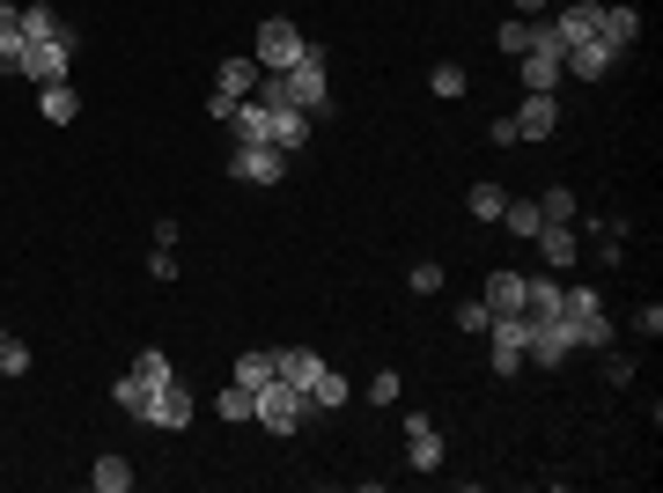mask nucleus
<instances>
[{
  "label": "nucleus",
  "mask_w": 663,
  "mask_h": 493,
  "mask_svg": "<svg viewBox=\"0 0 663 493\" xmlns=\"http://www.w3.org/2000/svg\"><path fill=\"white\" fill-rule=\"evenodd\" d=\"M147 272H155V280H177V250H170V244H155V258H147Z\"/></svg>",
  "instance_id": "39"
},
{
  "label": "nucleus",
  "mask_w": 663,
  "mask_h": 493,
  "mask_svg": "<svg viewBox=\"0 0 663 493\" xmlns=\"http://www.w3.org/2000/svg\"><path fill=\"white\" fill-rule=\"evenodd\" d=\"M30 361H37V354H30L23 339H8V332H0V376H30Z\"/></svg>",
  "instance_id": "33"
},
{
  "label": "nucleus",
  "mask_w": 663,
  "mask_h": 493,
  "mask_svg": "<svg viewBox=\"0 0 663 493\" xmlns=\"http://www.w3.org/2000/svg\"><path fill=\"white\" fill-rule=\"evenodd\" d=\"M487 361H494V376H516L523 369V346H531V317H523V310H516V317H494L487 324Z\"/></svg>",
  "instance_id": "3"
},
{
  "label": "nucleus",
  "mask_w": 663,
  "mask_h": 493,
  "mask_svg": "<svg viewBox=\"0 0 663 493\" xmlns=\"http://www.w3.org/2000/svg\"><path fill=\"white\" fill-rule=\"evenodd\" d=\"M89 486L97 493H125L133 486V464H125V457H97V464H89Z\"/></svg>",
  "instance_id": "25"
},
{
  "label": "nucleus",
  "mask_w": 663,
  "mask_h": 493,
  "mask_svg": "<svg viewBox=\"0 0 663 493\" xmlns=\"http://www.w3.org/2000/svg\"><path fill=\"white\" fill-rule=\"evenodd\" d=\"M229 133H236V148H266V133H273V111L258 97H244L236 111H229Z\"/></svg>",
  "instance_id": "12"
},
{
  "label": "nucleus",
  "mask_w": 663,
  "mask_h": 493,
  "mask_svg": "<svg viewBox=\"0 0 663 493\" xmlns=\"http://www.w3.org/2000/svg\"><path fill=\"white\" fill-rule=\"evenodd\" d=\"M258 419H266L273 435H295L302 419H310V391H295V383H258Z\"/></svg>",
  "instance_id": "2"
},
{
  "label": "nucleus",
  "mask_w": 663,
  "mask_h": 493,
  "mask_svg": "<svg viewBox=\"0 0 663 493\" xmlns=\"http://www.w3.org/2000/svg\"><path fill=\"white\" fill-rule=\"evenodd\" d=\"M302 45H310V37H302L288 15H266V23H258V75H288L295 59H302Z\"/></svg>",
  "instance_id": "1"
},
{
  "label": "nucleus",
  "mask_w": 663,
  "mask_h": 493,
  "mask_svg": "<svg viewBox=\"0 0 663 493\" xmlns=\"http://www.w3.org/2000/svg\"><path fill=\"white\" fill-rule=\"evenodd\" d=\"M634 332H641V339H656V332H663V302H641V310H634Z\"/></svg>",
  "instance_id": "38"
},
{
  "label": "nucleus",
  "mask_w": 663,
  "mask_h": 493,
  "mask_svg": "<svg viewBox=\"0 0 663 493\" xmlns=\"http://www.w3.org/2000/svg\"><path fill=\"white\" fill-rule=\"evenodd\" d=\"M539 214H545V222H575V192H567V184H553V192L539 199Z\"/></svg>",
  "instance_id": "34"
},
{
  "label": "nucleus",
  "mask_w": 663,
  "mask_h": 493,
  "mask_svg": "<svg viewBox=\"0 0 663 493\" xmlns=\"http://www.w3.org/2000/svg\"><path fill=\"white\" fill-rule=\"evenodd\" d=\"M147 397H155V383H141V376H133V369H125L119 383H111V405H119V413H133V419L147 413Z\"/></svg>",
  "instance_id": "23"
},
{
  "label": "nucleus",
  "mask_w": 663,
  "mask_h": 493,
  "mask_svg": "<svg viewBox=\"0 0 663 493\" xmlns=\"http://www.w3.org/2000/svg\"><path fill=\"white\" fill-rule=\"evenodd\" d=\"M67 52H74V30H59V37H45V45H30L23 75L37 81V89H52V81H67Z\"/></svg>",
  "instance_id": "7"
},
{
  "label": "nucleus",
  "mask_w": 663,
  "mask_h": 493,
  "mask_svg": "<svg viewBox=\"0 0 663 493\" xmlns=\"http://www.w3.org/2000/svg\"><path fill=\"white\" fill-rule=\"evenodd\" d=\"M302 141H310V111H273V133H266V148H280L295 163L302 155Z\"/></svg>",
  "instance_id": "14"
},
{
  "label": "nucleus",
  "mask_w": 663,
  "mask_h": 493,
  "mask_svg": "<svg viewBox=\"0 0 663 493\" xmlns=\"http://www.w3.org/2000/svg\"><path fill=\"white\" fill-rule=\"evenodd\" d=\"M147 427H163V435H177V427H185V419H192V391H185V383H155V397H147Z\"/></svg>",
  "instance_id": "5"
},
{
  "label": "nucleus",
  "mask_w": 663,
  "mask_h": 493,
  "mask_svg": "<svg viewBox=\"0 0 663 493\" xmlns=\"http://www.w3.org/2000/svg\"><path fill=\"white\" fill-rule=\"evenodd\" d=\"M479 302H487L494 317H516V310H523V272H494Z\"/></svg>",
  "instance_id": "18"
},
{
  "label": "nucleus",
  "mask_w": 663,
  "mask_h": 493,
  "mask_svg": "<svg viewBox=\"0 0 663 493\" xmlns=\"http://www.w3.org/2000/svg\"><path fill=\"white\" fill-rule=\"evenodd\" d=\"M0 37H23V8L15 0H0Z\"/></svg>",
  "instance_id": "41"
},
{
  "label": "nucleus",
  "mask_w": 663,
  "mask_h": 493,
  "mask_svg": "<svg viewBox=\"0 0 663 493\" xmlns=\"http://www.w3.org/2000/svg\"><path fill=\"white\" fill-rule=\"evenodd\" d=\"M59 30H67V23H59L52 8H23V37H30V45H45V37H59Z\"/></svg>",
  "instance_id": "31"
},
{
  "label": "nucleus",
  "mask_w": 663,
  "mask_h": 493,
  "mask_svg": "<svg viewBox=\"0 0 663 493\" xmlns=\"http://www.w3.org/2000/svg\"><path fill=\"white\" fill-rule=\"evenodd\" d=\"M435 288H442V266H435V258H428V266H413V295H435Z\"/></svg>",
  "instance_id": "40"
},
{
  "label": "nucleus",
  "mask_w": 663,
  "mask_h": 493,
  "mask_svg": "<svg viewBox=\"0 0 663 493\" xmlns=\"http://www.w3.org/2000/svg\"><path fill=\"white\" fill-rule=\"evenodd\" d=\"M575 346H597V354H605V346H612V317H605V310L575 317Z\"/></svg>",
  "instance_id": "29"
},
{
  "label": "nucleus",
  "mask_w": 663,
  "mask_h": 493,
  "mask_svg": "<svg viewBox=\"0 0 663 493\" xmlns=\"http://www.w3.org/2000/svg\"><path fill=\"white\" fill-rule=\"evenodd\" d=\"M428 89H435V97H465V67H435Z\"/></svg>",
  "instance_id": "36"
},
{
  "label": "nucleus",
  "mask_w": 663,
  "mask_h": 493,
  "mask_svg": "<svg viewBox=\"0 0 663 493\" xmlns=\"http://www.w3.org/2000/svg\"><path fill=\"white\" fill-rule=\"evenodd\" d=\"M340 405H346V376L332 369V361H324V369H318V383H310V413H340Z\"/></svg>",
  "instance_id": "20"
},
{
  "label": "nucleus",
  "mask_w": 663,
  "mask_h": 493,
  "mask_svg": "<svg viewBox=\"0 0 663 493\" xmlns=\"http://www.w3.org/2000/svg\"><path fill=\"white\" fill-rule=\"evenodd\" d=\"M539 250H545V266H575V258H583V236H575V222H545Z\"/></svg>",
  "instance_id": "16"
},
{
  "label": "nucleus",
  "mask_w": 663,
  "mask_h": 493,
  "mask_svg": "<svg viewBox=\"0 0 663 493\" xmlns=\"http://www.w3.org/2000/svg\"><path fill=\"white\" fill-rule=\"evenodd\" d=\"M214 413L229 419V427H236V419H258V391H251V383H229V391L214 397Z\"/></svg>",
  "instance_id": "24"
},
{
  "label": "nucleus",
  "mask_w": 663,
  "mask_h": 493,
  "mask_svg": "<svg viewBox=\"0 0 663 493\" xmlns=\"http://www.w3.org/2000/svg\"><path fill=\"white\" fill-rule=\"evenodd\" d=\"M406 464L413 471H442V427L428 413H406Z\"/></svg>",
  "instance_id": "8"
},
{
  "label": "nucleus",
  "mask_w": 663,
  "mask_h": 493,
  "mask_svg": "<svg viewBox=\"0 0 663 493\" xmlns=\"http://www.w3.org/2000/svg\"><path fill=\"white\" fill-rule=\"evenodd\" d=\"M229 177H244V184H280V177H288V155L280 148H236L229 155Z\"/></svg>",
  "instance_id": "9"
},
{
  "label": "nucleus",
  "mask_w": 663,
  "mask_h": 493,
  "mask_svg": "<svg viewBox=\"0 0 663 493\" xmlns=\"http://www.w3.org/2000/svg\"><path fill=\"white\" fill-rule=\"evenodd\" d=\"M494 45L509 52V59H516V52H531V15H509V23L494 30Z\"/></svg>",
  "instance_id": "32"
},
{
  "label": "nucleus",
  "mask_w": 663,
  "mask_h": 493,
  "mask_svg": "<svg viewBox=\"0 0 663 493\" xmlns=\"http://www.w3.org/2000/svg\"><path fill=\"white\" fill-rule=\"evenodd\" d=\"M597 37H605V45L627 59V52H634V37H641V15H634V8H612V0H605V23H597Z\"/></svg>",
  "instance_id": "15"
},
{
  "label": "nucleus",
  "mask_w": 663,
  "mask_h": 493,
  "mask_svg": "<svg viewBox=\"0 0 663 493\" xmlns=\"http://www.w3.org/2000/svg\"><path fill=\"white\" fill-rule=\"evenodd\" d=\"M597 23H605V0H561V8H553L561 45H583V37H597Z\"/></svg>",
  "instance_id": "10"
},
{
  "label": "nucleus",
  "mask_w": 663,
  "mask_h": 493,
  "mask_svg": "<svg viewBox=\"0 0 663 493\" xmlns=\"http://www.w3.org/2000/svg\"><path fill=\"white\" fill-rule=\"evenodd\" d=\"M516 141H553V125H561V103L553 97H523V111H516Z\"/></svg>",
  "instance_id": "11"
},
{
  "label": "nucleus",
  "mask_w": 663,
  "mask_h": 493,
  "mask_svg": "<svg viewBox=\"0 0 663 493\" xmlns=\"http://www.w3.org/2000/svg\"><path fill=\"white\" fill-rule=\"evenodd\" d=\"M612 67H619V52L605 45V37H583V45L561 52V75H575V81H605Z\"/></svg>",
  "instance_id": "6"
},
{
  "label": "nucleus",
  "mask_w": 663,
  "mask_h": 493,
  "mask_svg": "<svg viewBox=\"0 0 663 493\" xmlns=\"http://www.w3.org/2000/svg\"><path fill=\"white\" fill-rule=\"evenodd\" d=\"M487 324H494V310H487L479 295H472V302H457V332H465V339H487Z\"/></svg>",
  "instance_id": "30"
},
{
  "label": "nucleus",
  "mask_w": 663,
  "mask_h": 493,
  "mask_svg": "<svg viewBox=\"0 0 663 493\" xmlns=\"http://www.w3.org/2000/svg\"><path fill=\"white\" fill-rule=\"evenodd\" d=\"M501 206H509V192H501L494 177H479V184H472V222H501Z\"/></svg>",
  "instance_id": "26"
},
{
  "label": "nucleus",
  "mask_w": 663,
  "mask_h": 493,
  "mask_svg": "<svg viewBox=\"0 0 663 493\" xmlns=\"http://www.w3.org/2000/svg\"><path fill=\"white\" fill-rule=\"evenodd\" d=\"M214 89L244 103L251 89H258V59H221V67H214Z\"/></svg>",
  "instance_id": "17"
},
{
  "label": "nucleus",
  "mask_w": 663,
  "mask_h": 493,
  "mask_svg": "<svg viewBox=\"0 0 663 493\" xmlns=\"http://www.w3.org/2000/svg\"><path fill=\"white\" fill-rule=\"evenodd\" d=\"M318 369H324V354H310V346H288V354L273 346V376H280V383H295V391H310V383H318Z\"/></svg>",
  "instance_id": "13"
},
{
  "label": "nucleus",
  "mask_w": 663,
  "mask_h": 493,
  "mask_svg": "<svg viewBox=\"0 0 663 493\" xmlns=\"http://www.w3.org/2000/svg\"><path fill=\"white\" fill-rule=\"evenodd\" d=\"M368 397H376V405H398V376L376 369V376H368Z\"/></svg>",
  "instance_id": "37"
},
{
  "label": "nucleus",
  "mask_w": 663,
  "mask_h": 493,
  "mask_svg": "<svg viewBox=\"0 0 663 493\" xmlns=\"http://www.w3.org/2000/svg\"><path fill=\"white\" fill-rule=\"evenodd\" d=\"M523 317H561V280H523Z\"/></svg>",
  "instance_id": "21"
},
{
  "label": "nucleus",
  "mask_w": 663,
  "mask_h": 493,
  "mask_svg": "<svg viewBox=\"0 0 663 493\" xmlns=\"http://www.w3.org/2000/svg\"><path fill=\"white\" fill-rule=\"evenodd\" d=\"M523 354H531L539 369H561L567 354H583V346H575V324H567V317H539V324H531V346H523Z\"/></svg>",
  "instance_id": "4"
},
{
  "label": "nucleus",
  "mask_w": 663,
  "mask_h": 493,
  "mask_svg": "<svg viewBox=\"0 0 663 493\" xmlns=\"http://www.w3.org/2000/svg\"><path fill=\"white\" fill-rule=\"evenodd\" d=\"M30 59V37H0V75H23Z\"/></svg>",
  "instance_id": "35"
},
{
  "label": "nucleus",
  "mask_w": 663,
  "mask_h": 493,
  "mask_svg": "<svg viewBox=\"0 0 663 493\" xmlns=\"http://www.w3.org/2000/svg\"><path fill=\"white\" fill-rule=\"evenodd\" d=\"M74 111H81V97H74L67 81H52V89H37V119H52V125H74Z\"/></svg>",
  "instance_id": "19"
},
{
  "label": "nucleus",
  "mask_w": 663,
  "mask_h": 493,
  "mask_svg": "<svg viewBox=\"0 0 663 493\" xmlns=\"http://www.w3.org/2000/svg\"><path fill=\"white\" fill-rule=\"evenodd\" d=\"M501 228H509V236H523V244H531V236H539V228H545L539 199H509V206H501Z\"/></svg>",
  "instance_id": "22"
},
{
  "label": "nucleus",
  "mask_w": 663,
  "mask_h": 493,
  "mask_svg": "<svg viewBox=\"0 0 663 493\" xmlns=\"http://www.w3.org/2000/svg\"><path fill=\"white\" fill-rule=\"evenodd\" d=\"M133 376H141V383H170V354H163V346H141V354H133Z\"/></svg>",
  "instance_id": "28"
},
{
  "label": "nucleus",
  "mask_w": 663,
  "mask_h": 493,
  "mask_svg": "<svg viewBox=\"0 0 663 493\" xmlns=\"http://www.w3.org/2000/svg\"><path fill=\"white\" fill-rule=\"evenodd\" d=\"M236 383H273V346H251V354H236Z\"/></svg>",
  "instance_id": "27"
}]
</instances>
